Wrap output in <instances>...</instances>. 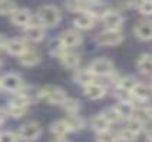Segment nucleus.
<instances>
[{
	"label": "nucleus",
	"instance_id": "1",
	"mask_svg": "<svg viewBox=\"0 0 152 142\" xmlns=\"http://www.w3.org/2000/svg\"><path fill=\"white\" fill-rule=\"evenodd\" d=\"M66 91L62 89L59 86H52V85H46L42 86L39 91H37V99L46 100L48 103L50 105H56L60 106L62 102L66 99Z\"/></svg>",
	"mask_w": 152,
	"mask_h": 142
},
{
	"label": "nucleus",
	"instance_id": "2",
	"mask_svg": "<svg viewBox=\"0 0 152 142\" xmlns=\"http://www.w3.org/2000/svg\"><path fill=\"white\" fill-rule=\"evenodd\" d=\"M37 19L39 23L43 27H55L59 25L60 19H62V13L56 6L53 4H45L39 9L37 12Z\"/></svg>",
	"mask_w": 152,
	"mask_h": 142
},
{
	"label": "nucleus",
	"instance_id": "3",
	"mask_svg": "<svg viewBox=\"0 0 152 142\" xmlns=\"http://www.w3.org/2000/svg\"><path fill=\"white\" fill-rule=\"evenodd\" d=\"M125 36L122 33V30H109L105 29L101 33L95 37V42L99 46H105V48H112V46H118L124 42Z\"/></svg>",
	"mask_w": 152,
	"mask_h": 142
},
{
	"label": "nucleus",
	"instance_id": "4",
	"mask_svg": "<svg viewBox=\"0 0 152 142\" xmlns=\"http://www.w3.org/2000/svg\"><path fill=\"white\" fill-rule=\"evenodd\" d=\"M42 135V126L37 122H27L22 126L17 132V136H19V141L23 142H34L39 139V136Z\"/></svg>",
	"mask_w": 152,
	"mask_h": 142
},
{
	"label": "nucleus",
	"instance_id": "5",
	"mask_svg": "<svg viewBox=\"0 0 152 142\" xmlns=\"http://www.w3.org/2000/svg\"><path fill=\"white\" fill-rule=\"evenodd\" d=\"M88 67L91 69V72H92L96 78H99V76H101V78H103V76H110L115 73L113 62L106 58L95 59Z\"/></svg>",
	"mask_w": 152,
	"mask_h": 142
},
{
	"label": "nucleus",
	"instance_id": "6",
	"mask_svg": "<svg viewBox=\"0 0 152 142\" xmlns=\"http://www.w3.org/2000/svg\"><path fill=\"white\" fill-rule=\"evenodd\" d=\"M25 86L23 83V79L22 76L15 73V72H10V73H6L0 78V88L6 92L10 93H16L19 92L22 88Z\"/></svg>",
	"mask_w": 152,
	"mask_h": 142
},
{
	"label": "nucleus",
	"instance_id": "7",
	"mask_svg": "<svg viewBox=\"0 0 152 142\" xmlns=\"http://www.w3.org/2000/svg\"><path fill=\"white\" fill-rule=\"evenodd\" d=\"M99 20H102V23L105 25V29H109V30H121L124 25L122 15L116 10H110V9H108L102 15Z\"/></svg>",
	"mask_w": 152,
	"mask_h": 142
},
{
	"label": "nucleus",
	"instance_id": "8",
	"mask_svg": "<svg viewBox=\"0 0 152 142\" xmlns=\"http://www.w3.org/2000/svg\"><path fill=\"white\" fill-rule=\"evenodd\" d=\"M23 33H25V40L32 43H39L45 39V27L40 23H29L23 27Z\"/></svg>",
	"mask_w": 152,
	"mask_h": 142
},
{
	"label": "nucleus",
	"instance_id": "9",
	"mask_svg": "<svg viewBox=\"0 0 152 142\" xmlns=\"http://www.w3.org/2000/svg\"><path fill=\"white\" fill-rule=\"evenodd\" d=\"M59 37H60V40H62L63 46H65L66 49H75V48H77V46H80L82 42H83L82 34L79 33L77 30H75V29L65 30Z\"/></svg>",
	"mask_w": 152,
	"mask_h": 142
},
{
	"label": "nucleus",
	"instance_id": "10",
	"mask_svg": "<svg viewBox=\"0 0 152 142\" xmlns=\"http://www.w3.org/2000/svg\"><path fill=\"white\" fill-rule=\"evenodd\" d=\"M33 19V15L29 9L25 7H17L12 15H10V20L15 26H19V27H26L32 22Z\"/></svg>",
	"mask_w": 152,
	"mask_h": 142
},
{
	"label": "nucleus",
	"instance_id": "11",
	"mask_svg": "<svg viewBox=\"0 0 152 142\" xmlns=\"http://www.w3.org/2000/svg\"><path fill=\"white\" fill-rule=\"evenodd\" d=\"M134 34L141 42H149L152 39V26L149 20H139L134 26Z\"/></svg>",
	"mask_w": 152,
	"mask_h": 142
},
{
	"label": "nucleus",
	"instance_id": "12",
	"mask_svg": "<svg viewBox=\"0 0 152 142\" xmlns=\"http://www.w3.org/2000/svg\"><path fill=\"white\" fill-rule=\"evenodd\" d=\"M27 42L25 39H20V37H13V39H7L4 43V50L7 52L9 55L12 56H20L26 49H27Z\"/></svg>",
	"mask_w": 152,
	"mask_h": 142
},
{
	"label": "nucleus",
	"instance_id": "13",
	"mask_svg": "<svg viewBox=\"0 0 152 142\" xmlns=\"http://www.w3.org/2000/svg\"><path fill=\"white\" fill-rule=\"evenodd\" d=\"M42 60V55L37 52L36 49H32V48H27V49L19 56V62L22 66L26 67H33L37 66Z\"/></svg>",
	"mask_w": 152,
	"mask_h": 142
},
{
	"label": "nucleus",
	"instance_id": "14",
	"mask_svg": "<svg viewBox=\"0 0 152 142\" xmlns=\"http://www.w3.org/2000/svg\"><path fill=\"white\" fill-rule=\"evenodd\" d=\"M96 22H98V19L93 16L91 12H83V13H79L75 17L73 26L76 29H79V30H89V29L95 27Z\"/></svg>",
	"mask_w": 152,
	"mask_h": 142
},
{
	"label": "nucleus",
	"instance_id": "15",
	"mask_svg": "<svg viewBox=\"0 0 152 142\" xmlns=\"http://www.w3.org/2000/svg\"><path fill=\"white\" fill-rule=\"evenodd\" d=\"M83 95L91 100H99L106 96V88L98 82H92L83 86Z\"/></svg>",
	"mask_w": 152,
	"mask_h": 142
},
{
	"label": "nucleus",
	"instance_id": "16",
	"mask_svg": "<svg viewBox=\"0 0 152 142\" xmlns=\"http://www.w3.org/2000/svg\"><path fill=\"white\" fill-rule=\"evenodd\" d=\"M151 93H152V89H151V85L149 83H144V82H136L135 86L132 88L131 91V95L134 99H138V100H149L151 98Z\"/></svg>",
	"mask_w": 152,
	"mask_h": 142
},
{
	"label": "nucleus",
	"instance_id": "17",
	"mask_svg": "<svg viewBox=\"0 0 152 142\" xmlns=\"http://www.w3.org/2000/svg\"><path fill=\"white\" fill-rule=\"evenodd\" d=\"M93 0H65V7L70 13H83L92 6Z\"/></svg>",
	"mask_w": 152,
	"mask_h": 142
},
{
	"label": "nucleus",
	"instance_id": "18",
	"mask_svg": "<svg viewBox=\"0 0 152 142\" xmlns=\"http://www.w3.org/2000/svg\"><path fill=\"white\" fill-rule=\"evenodd\" d=\"M59 59H60V63L66 69H76L79 66V63H80V55L75 53V52H72L69 49L65 50L59 56Z\"/></svg>",
	"mask_w": 152,
	"mask_h": 142
},
{
	"label": "nucleus",
	"instance_id": "19",
	"mask_svg": "<svg viewBox=\"0 0 152 142\" xmlns=\"http://www.w3.org/2000/svg\"><path fill=\"white\" fill-rule=\"evenodd\" d=\"M73 79H75V82L77 85H80V86H86V85L95 82L96 76L91 72V69H89V67H82V69H77V70H76L75 78H73Z\"/></svg>",
	"mask_w": 152,
	"mask_h": 142
},
{
	"label": "nucleus",
	"instance_id": "20",
	"mask_svg": "<svg viewBox=\"0 0 152 142\" xmlns=\"http://www.w3.org/2000/svg\"><path fill=\"white\" fill-rule=\"evenodd\" d=\"M50 132L56 138H59V136H66L68 134H70L72 131H70V126H69L68 121H66V118L65 119H58V121H55L53 124L50 125Z\"/></svg>",
	"mask_w": 152,
	"mask_h": 142
},
{
	"label": "nucleus",
	"instance_id": "21",
	"mask_svg": "<svg viewBox=\"0 0 152 142\" xmlns=\"http://www.w3.org/2000/svg\"><path fill=\"white\" fill-rule=\"evenodd\" d=\"M136 69L145 76H149L152 72V59L149 53H142L136 60Z\"/></svg>",
	"mask_w": 152,
	"mask_h": 142
},
{
	"label": "nucleus",
	"instance_id": "22",
	"mask_svg": "<svg viewBox=\"0 0 152 142\" xmlns=\"http://www.w3.org/2000/svg\"><path fill=\"white\" fill-rule=\"evenodd\" d=\"M116 108L119 111V115L122 119H129V118L134 116V113H135V103H134V100H121L118 102V105H116Z\"/></svg>",
	"mask_w": 152,
	"mask_h": 142
},
{
	"label": "nucleus",
	"instance_id": "23",
	"mask_svg": "<svg viewBox=\"0 0 152 142\" xmlns=\"http://www.w3.org/2000/svg\"><path fill=\"white\" fill-rule=\"evenodd\" d=\"M91 126H92V129L96 132V134H99V132H106V131L110 129V124L102 116L101 113H99V115H95V116L91 119Z\"/></svg>",
	"mask_w": 152,
	"mask_h": 142
},
{
	"label": "nucleus",
	"instance_id": "24",
	"mask_svg": "<svg viewBox=\"0 0 152 142\" xmlns=\"http://www.w3.org/2000/svg\"><path fill=\"white\" fill-rule=\"evenodd\" d=\"M63 111L68 113V115H76V113H79V111H80V102L75 98H69L66 96V99L62 102V105H60Z\"/></svg>",
	"mask_w": 152,
	"mask_h": 142
},
{
	"label": "nucleus",
	"instance_id": "25",
	"mask_svg": "<svg viewBox=\"0 0 152 142\" xmlns=\"http://www.w3.org/2000/svg\"><path fill=\"white\" fill-rule=\"evenodd\" d=\"M101 115L109 122L110 125L112 124H118L119 121H122V118L119 115V111L116 106H108V108H105L101 112Z\"/></svg>",
	"mask_w": 152,
	"mask_h": 142
},
{
	"label": "nucleus",
	"instance_id": "26",
	"mask_svg": "<svg viewBox=\"0 0 152 142\" xmlns=\"http://www.w3.org/2000/svg\"><path fill=\"white\" fill-rule=\"evenodd\" d=\"M138 82L134 76H119L118 78V81H116V88L118 89H122V91H126V92L131 93V91H132V88L135 86V83Z\"/></svg>",
	"mask_w": 152,
	"mask_h": 142
},
{
	"label": "nucleus",
	"instance_id": "27",
	"mask_svg": "<svg viewBox=\"0 0 152 142\" xmlns=\"http://www.w3.org/2000/svg\"><path fill=\"white\" fill-rule=\"evenodd\" d=\"M65 50H68V49L63 46V43H62L59 36L58 37H53L50 42H49V52H50V55H53V56L59 58Z\"/></svg>",
	"mask_w": 152,
	"mask_h": 142
},
{
	"label": "nucleus",
	"instance_id": "28",
	"mask_svg": "<svg viewBox=\"0 0 152 142\" xmlns=\"http://www.w3.org/2000/svg\"><path fill=\"white\" fill-rule=\"evenodd\" d=\"M17 9L16 0H0V16L12 15Z\"/></svg>",
	"mask_w": 152,
	"mask_h": 142
},
{
	"label": "nucleus",
	"instance_id": "29",
	"mask_svg": "<svg viewBox=\"0 0 152 142\" xmlns=\"http://www.w3.org/2000/svg\"><path fill=\"white\" fill-rule=\"evenodd\" d=\"M69 126H70V131L72 132H76V131H80L82 128L85 126V119L82 116H79L77 113L76 115H69L66 118Z\"/></svg>",
	"mask_w": 152,
	"mask_h": 142
},
{
	"label": "nucleus",
	"instance_id": "30",
	"mask_svg": "<svg viewBox=\"0 0 152 142\" xmlns=\"http://www.w3.org/2000/svg\"><path fill=\"white\" fill-rule=\"evenodd\" d=\"M126 128L128 129H131L134 134L139 135V134H142V132L145 131V124L142 122V121H139L138 118L132 116V118H129V119H128V126Z\"/></svg>",
	"mask_w": 152,
	"mask_h": 142
},
{
	"label": "nucleus",
	"instance_id": "31",
	"mask_svg": "<svg viewBox=\"0 0 152 142\" xmlns=\"http://www.w3.org/2000/svg\"><path fill=\"white\" fill-rule=\"evenodd\" d=\"M27 106H19V105H10L9 103L7 109H4L6 111V113L10 115L12 118H23L26 115V112H27Z\"/></svg>",
	"mask_w": 152,
	"mask_h": 142
},
{
	"label": "nucleus",
	"instance_id": "32",
	"mask_svg": "<svg viewBox=\"0 0 152 142\" xmlns=\"http://www.w3.org/2000/svg\"><path fill=\"white\" fill-rule=\"evenodd\" d=\"M136 7L142 16H151L152 13V1L151 0H139L136 3Z\"/></svg>",
	"mask_w": 152,
	"mask_h": 142
},
{
	"label": "nucleus",
	"instance_id": "33",
	"mask_svg": "<svg viewBox=\"0 0 152 142\" xmlns=\"http://www.w3.org/2000/svg\"><path fill=\"white\" fill-rule=\"evenodd\" d=\"M138 136H139V135L134 134L131 129H128L126 126H125V128H124V129L119 132L118 139H119V141H122V142H135Z\"/></svg>",
	"mask_w": 152,
	"mask_h": 142
},
{
	"label": "nucleus",
	"instance_id": "34",
	"mask_svg": "<svg viewBox=\"0 0 152 142\" xmlns=\"http://www.w3.org/2000/svg\"><path fill=\"white\" fill-rule=\"evenodd\" d=\"M96 142H119V139L110 134V131H106L96 134Z\"/></svg>",
	"mask_w": 152,
	"mask_h": 142
},
{
	"label": "nucleus",
	"instance_id": "35",
	"mask_svg": "<svg viewBox=\"0 0 152 142\" xmlns=\"http://www.w3.org/2000/svg\"><path fill=\"white\" fill-rule=\"evenodd\" d=\"M0 142H19V136L12 131H3L0 132Z\"/></svg>",
	"mask_w": 152,
	"mask_h": 142
},
{
	"label": "nucleus",
	"instance_id": "36",
	"mask_svg": "<svg viewBox=\"0 0 152 142\" xmlns=\"http://www.w3.org/2000/svg\"><path fill=\"white\" fill-rule=\"evenodd\" d=\"M136 0H119V6L124 9H132L136 7Z\"/></svg>",
	"mask_w": 152,
	"mask_h": 142
},
{
	"label": "nucleus",
	"instance_id": "37",
	"mask_svg": "<svg viewBox=\"0 0 152 142\" xmlns=\"http://www.w3.org/2000/svg\"><path fill=\"white\" fill-rule=\"evenodd\" d=\"M6 116H7V113H6V111L4 109L0 108V126L4 124V121H6Z\"/></svg>",
	"mask_w": 152,
	"mask_h": 142
},
{
	"label": "nucleus",
	"instance_id": "38",
	"mask_svg": "<svg viewBox=\"0 0 152 142\" xmlns=\"http://www.w3.org/2000/svg\"><path fill=\"white\" fill-rule=\"evenodd\" d=\"M6 40H7V39L0 33V50H4V43H6Z\"/></svg>",
	"mask_w": 152,
	"mask_h": 142
},
{
	"label": "nucleus",
	"instance_id": "39",
	"mask_svg": "<svg viewBox=\"0 0 152 142\" xmlns=\"http://www.w3.org/2000/svg\"><path fill=\"white\" fill-rule=\"evenodd\" d=\"M53 142H69V141L66 139V138H65V136H59V138H56V139H55Z\"/></svg>",
	"mask_w": 152,
	"mask_h": 142
},
{
	"label": "nucleus",
	"instance_id": "40",
	"mask_svg": "<svg viewBox=\"0 0 152 142\" xmlns=\"http://www.w3.org/2000/svg\"><path fill=\"white\" fill-rule=\"evenodd\" d=\"M145 136H146V141L151 142V129L148 128V131H146V134H145Z\"/></svg>",
	"mask_w": 152,
	"mask_h": 142
},
{
	"label": "nucleus",
	"instance_id": "41",
	"mask_svg": "<svg viewBox=\"0 0 152 142\" xmlns=\"http://www.w3.org/2000/svg\"><path fill=\"white\" fill-rule=\"evenodd\" d=\"M0 65H1V60H0Z\"/></svg>",
	"mask_w": 152,
	"mask_h": 142
},
{
	"label": "nucleus",
	"instance_id": "42",
	"mask_svg": "<svg viewBox=\"0 0 152 142\" xmlns=\"http://www.w3.org/2000/svg\"><path fill=\"white\" fill-rule=\"evenodd\" d=\"M0 89H1V88H0Z\"/></svg>",
	"mask_w": 152,
	"mask_h": 142
}]
</instances>
